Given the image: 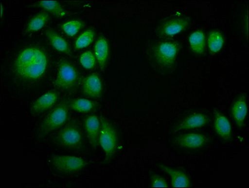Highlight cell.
Segmentation results:
<instances>
[{
    "label": "cell",
    "mask_w": 249,
    "mask_h": 188,
    "mask_svg": "<svg viewBox=\"0 0 249 188\" xmlns=\"http://www.w3.org/2000/svg\"><path fill=\"white\" fill-rule=\"evenodd\" d=\"M49 60L47 54L40 48H26L18 55L14 65L15 74L24 80L40 79L47 71Z\"/></svg>",
    "instance_id": "cell-1"
},
{
    "label": "cell",
    "mask_w": 249,
    "mask_h": 188,
    "mask_svg": "<svg viewBox=\"0 0 249 188\" xmlns=\"http://www.w3.org/2000/svg\"><path fill=\"white\" fill-rule=\"evenodd\" d=\"M181 49L182 43L178 41H158L150 47V60L156 69L160 72L167 73L174 69Z\"/></svg>",
    "instance_id": "cell-2"
},
{
    "label": "cell",
    "mask_w": 249,
    "mask_h": 188,
    "mask_svg": "<svg viewBox=\"0 0 249 188\" xmlns=\"http://www.w3.org/2000/svg\"><path fill=\"white\" fill-rule=\"evenodd\" d=\"M56 143L69 150L83 151L85 150L82 130L77 122L71 121L57 133L54 138Z\"/></svg>",
    "instance_id": "cell-3"
},
{
    "label": "cell",
    "mask_w": 249,
    "mask_h": 188,
    "mask_svg": "<svg viewBox=\"0 0 249 188\" xmlns=\"http://www.w3.org/2000/svg\"><path fill=\"white\" fill-rule=\"evenodd\" d=\"M69 100H64L52 109L41 122L38 134L40 137L61 128L66 122L70 111Z\"/></svg>",
    "instance_id": "cell-4"
},
{
    "label": "cell",
    "mask_w": 249,
    "mask_h": 188,
    "mask_svg": "<svg viewBox=\"0 0 249 188\" xmlns=\"http://www.w3.org/2000/svg\"><path fill=\"white\" fill-rule=\"evenodd\" d=\"M80 74L71 62L62 61L59 64L57 76L54 82L56 88L63 91L71 92L77 88L80 82Z\"/></svg>",
    "instance_id": "cell-5"
},
{
    "label": "cell",
    "mask_w": 249,
    "mask_h": 188,
    "mask_svg": "<svg viewBox=\"0 0 249 188\" xmlns=\"http://www.w3.org/2000/svg\"><path fill=\"white\" fill-rule=\"evenodd\" d=\"M99 144L106 154V161L114 156L118 145V133L112 124L104 117H100Z\"/></svg>",
    "instance_id": "cell-6"
},
{
    "label": "cell",
    "mask_w": 249,
    "mask_h": 188,
    "mask_svg": "<svg viewBox=\"0 0 249 188\" xmlns=\"http://www.w3.org/2000/svg\"><path fill=\"white\" fill-rule=\"evenodd\" d=\"M189 17H170L165 19L157 28V36L161 38H167L177 36L186 30L191 25Z\"/></svg>",
    "instance_id": "cell-7"
},
{
    "label": "cell",
    "mask_w": 249,
    "mask_h": 188,
    "mask_svg": "<svg viewBox=\"0 0 249 188\" xmlns=\"http://www.w3.org/2000/svg\"><path fill=\"white\" fill-rule=\"evenodd\" d=\"M52 165L61 174L76 173L84 169L86 162L81 157L73 156H54L52 159Z\"/></svg>",
    "instance_id": "cell-8"
},
{
    "label": "cell",
    "mask_w": 249,
    "mask_h": 188,
    "mask_svg": "<svg viewBox=\"0 0 249 188\" xmlns=\"http://www.w3.org/2000/svg\"><path fill=\"white\" fill-rule=\"evenodd\" d=\"M211 139L200 133H187L176 137L173 143L178 147L186 150H196L204 147L209 143Z\"/></svg>",
    "instance_id": "cell-9"
},
{
    "label": "cell",
    "mask_w": 249,
    "mask_h": 188,
    "mask_svg": "<svg viewBox=\"0 0 249 188\" xmlns=\"http://www.w3.org/2000/svg\"><path fill=\"white\" fill-rule=\"evenodd\" d=\"M82 91L84 95L91 99L101 97L103 85L99 75L97 74H92L87 76L83 80Z\"/></svg>",
    "instance_id": "cell-10"
},
{
    "label": "cell",
    "mask_w": 249,
    "mask_h": 188,
    "mask_svg": "<svg viewBox=\"0 0 249 188\" xmlns=\"http://www.w3.org/2000/svg\"><path fill=\"white\" fill-rule=\"evenodd\" d=\"M209 122V117L204 113H192L179 122L174 128L173 132H178L181 131L202 128L207 125Z\"/></svg>",
    "instance_id": "cell-11"
},
{
    "label": "cell",
    "mask_w": 249,
    "mask_h": 188,
    "mask_svg": "<svg viewBox=\"0 0 249 188\" xmlns=\"http://www.w3.org/2000/svg\"><path fill=\"white\" fill-rule=\"evenodd\" d=\"M58 97L57 91L47 92L33 103L31 107L32 113L33 114L38 115L49 110L56 103Z\"/></svg>",
    "instance_id": "cell-12"
},
{
    "label": "cell",
    "mask_w": 249,
    "mask_h": 188,
    "mask_svg": "<svg viewBox=\"0 0 249 188\" xmlns=\"http://www.w3.org/2000/svg\"><path fill=\"white\" fill-rule=\"evenodd\" d=\"M214 130L223 141L229 142L232 140V131L231 122L226 115L219 111L214 112Z\"/></svg>",
    "instance_id": "cell-13"
},
{
    "label": "cell",
    "mask_w": 249,
    "mask_h": 188,
    "mask_svg": "<svg viewBox=\"0 0 249 188\" xmlns=\"http://www.w3.org/2000/svg\"><path fill=\"white\" fill-rule=\"evenodd\" d=\"M84 126L89 144L94 149L99 145L100 121L95 115H89L84 120Z\"/></svg>",
    "instance_id": "cell-14"
},
{
    "label": "cell",
    "mask_w": 249,
    "mask_h": 188,
    "mask_svg": "<svg viewBox=\"0 0 249 188\" xmlns=\"http://www.w3.org/2000/svg\"><path fill=\"white\" fill-rule=\"evenodd\" d=\"M231 114L238 128H243L248 115V104L245 94L239 95L233 102Z\"/></svg>",
    "instance_id": "cell-15"
},
{
    "label": "cell",
    "mask_w": 249,
    "mask_h": 188,
    "mask_svg": "<svg viewBox=\"0 0 249 188\" xmlns=\"http://www.w3.org/2000/svg\"><path fill=\"white\" fill-rule=\"evenodd\" d=\"M159 167L170 177L172 187L187 188L191 187V180L184 172L163 165H159Z\"/></svg>",
    "instance_id": "cell-16"
},
{
    "label": "cell",
    "mask_w": 249,
    "mask_h": 188,
    "mask_svg": "<svg viewBox=\"0 0 249 188\" xmlns=\"http://www.w3.org/2000/svg\"><path fill=\"white\" fill-rule=\"evenodd\" d=\"M94 51H95V56L99 66L102 71L105 70L109 57L108 43L105 37H100L96 41Z\"/></svg>",
    "instance_id": "cell-17"
},
{
    "label": "cell",
    "mask_w": 249,
    "mask_h": 188,
    "mask_svg": "<svg viewBox=\"0 0 249 188\" xmlns=\"http://www.w3.org/2000/svg\"><path fill=\"white\" fill-rule=\"evenodd\" d=\"M45 36L54 49L63 54L71 55V49L69 43L57 32L52 28H49L46 30Z\"/></svg>",
    "instance_id": "cell-18"
},
{
    "label": "cell",
    "mask_w": 249,
    "mask_h": 188,
    "mask_svg": "<svg viewBox=\"0 0 249 188\" xmlns=\"http://www.w3.org/2000/svg\"><path fill=\"white\" fill-rule=\"evenodd\" d=\"M190 48L196 56H202L206 48V36L202 30H196L192 32L189 37Z\"/></svg>",
    "instance_id": "cell-19"
},
{
    "label": "cell",
    "mask_w": 249,
    "mask_h": 188,
    "mask_svg": "<svg viewBox=\"0 0 249 188\" xmlns=\"http://www.w3.org/2000/svg\"><path fill=\"white\" fill-rule=\"evenodd\" d=\"M206 43L210 53L217 54L224 47L225 43L224 35L218 30H212L207 35Z\"/></svg>",
    "instance_id": "cell-20"
},
{
    "label": "cell",
    "mask_w": 249,
    "mask_h": 188,
    "mask_svg": "<svg viewBox=\"0 0 249 188\" xmlns=\"http://www.w3.org/2000/svg\"><path fill=\"white\" fill-rule=\"evenodd\" d=\"M70 109L76 112L87 113L97 110L99 105L93 100L78 98L69 100Z\"/></svg>",
    "instance_id": "cell-21"
},
{
    "label": "cell",
    "mask_w": 249,
    "mask_h": 188,
    "mask_svg": "<svg viewBox=\"0 0 249 188\" xmlns=\"http://www.w3.org/2000/svg\"><path fill=\"white\" fill-rule=\"evenodd\" d=\"M50 19L49 13L41 11L32 17L27 25V32H36L40 30L47 24Z\"/></svg>",
    "instance_id": "cell-22"
},
{
    "label": "cell",
    "mask_w": 249,
    "mask_h": 188,
    "mask_svg": "<svg viewBox=\"0 0 249 188\" xmlns=\"http://www.w3.org/2000/svg\"><path fill=\"white\" fill-rule=\"evenodd\" d=\"M36 6L43 8L47 12L51 13L56 17H65L67 16L66 11L63 8L60 3L57 1H40L36 3Z\"/></svg>",
    "instance_id": "cell-23"
},
{
    "label": "cell",
    "mask_w": 249,
    "mask_h": 188,
    "mask_svg": "<svg viewBox=\"0 0 249 188\" xmlns=\"http://www.w3.org/2000/svg\"><path fill=\"white\" fill-rule=\"evenodd\" d=\"M85 24L82 20L80 19H74L67 21L61 25V28L63 32L70 37H73L76 36L80 30L84 28Z\"/></svg>",
    "instance_id": "cell-24"
},
{
    "label": "cell",
    "mask_w": 249,
    "mask_h": 188,
    "mask_svg": "<svg viewBox=\"0 0 249 188\" xmlns=\"http://www.w3.org/2000/svg\"><path fill=\"white\" fill-rule=\"evenodd\" d=\"M95 37V32L93 29L87 30L76 39L75 43V49L80 50L88 47L93 42Z\"/></svg>",
    "instance_id": "cell-25"
},
{
    "label": "cell",
    "mask_w": 249,
    "mask_h": 188,
    "mask_svg": "<svg viewBox=\"0 0 249 188\" xmlns=\"http://www.w3.org/2000/svg\"><path fill=\"white\" fill-rule=\"evenodd\" d=\"M96 60L95 55L91 51L85 52L80 56L81 65L86 69H93L96 65Z\"/></svg>",
    "instance_id": "cell-26"
},
{
    "label": "cell",
    "mask_w": 249,
    "mask_h": 188,
    "mask_svg": "<svg viewBox=\"0 0 249 188\" xmlns=\"http://www.w3.org/2000/svg\"><path fill=\"white\" fill-rule=\"evenodd\" d=\"M151 186L152 188H168V184L165 179L159 175H151Z\"/></svg>",
    "instance_id": "cell-27"
},
{
    "label": "cell",
    "mask_w": 249,
    "mask_h": 188,
    "mask_svg": "<svg viewBox=\"0 0 249 188\" xmlns=\"http://www.w3.org/2000/svg\"><path fill=\"white\" fill-rule=\"evenodd\" d=\"M3 5H1V17L3 16Z\"/></svg>",
    "instance_id": "cell-28"
}]
</instances>
